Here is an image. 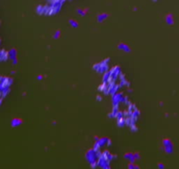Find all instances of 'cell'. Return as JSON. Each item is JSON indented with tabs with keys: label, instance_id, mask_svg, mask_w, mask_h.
I'll list each match as a JSON object with an SVG mask.
<instances>
[{
	"label": "cell",
	"instance_id": "cell-26",
	"mask_svg": "<svg viewBox=\"0 0 179 169\" xmlns=\"http://www.w3.org/2000/svg\"><path fill=\"white\" fill-rule=\"evenodd\" d=\"M42 79V76H38V80H41Z\"/></svg>",
	"mask_w": 179,
	"mask_h": 169
},
{
	"label": "cell",
	"instance_id": "cell-23",
	"mask_svg": "<svg viewBox=\"0 0 179 169\" xmlns=\"http://www.w3.org/2000/svg\"><path fill=\"white\" fill-rule=\"evenodd\" d=\"M133 155H134L135 159H140V154H139V153H134Z\"/></svg>",
	"mask_w": 179,
	"mask_h": 169
},
{
	"label": "cell",
	"instance_id": "cell-14",
	"mask_svg": "<svg viewBox=\"0 0 179 169\" xmlns=\"http://www.w3.org/2000/svg\"><path fill=\"white\" fill-rule=\"evenodd\" d=\"M118 108H115V107H113V108H112V111L111 112V114H109V116H108L111 117V118H116V116H117V114H118Z\"/></svg>",
	"mask_w": 179,
	"mask_h": 169
},
{
	"label": "cell",
	"instance_id": "cell-18",
	"mask_svg": "<svg viewBox=\"0 0 179 169\" xmlns=\"http://www.w3.org/2000/svg\"><path fill=\"white\" fill-rule=\"evenodd\" d=\"M69 24L73 27H78V23L75 21V20H73V19H71V20H69Z\"/></svg>",
	"mask_w": 179,
	"mask_h": 169
},
{
	"label": "cell",
	"instance_id": "cell-7",
	"mask_svg": "<svg viewBox=\"0 0 179 169\" xmlns=\"http://www.w3.org/2000/svg\"><path fill=\"white\" fill-rule=\"evenodd\" d=\"M102 156L104 158H105L109 162L112 161V160L116 158V156H114L113 154H112V153H111L110 152H108V151H104V152H102Z\"/></svg>",
	"mask_w": 179,
	"mask_h": 169
},
{
	"label": "cell",
	"instance_id": "cell-13",
	"mask_svg": "<svg viewBox=\"0 0 179 169\" xmlns=\"http://www.w3.org/2000/svg\"><path fill=\"white\" fill-rule=\"evenodd\" d=\"M10 93V87H4L3 88V90L1 91V96H2V98L3 97H6L7 96L8 94Z\"/></svg>",
	"mask_w": 179,
	"mask_h": 169
},
{
	"label": "cell",
	"instance_id": "cell-8",
	"mask_svg": "<svg viewBox=\"0 0 179 169\" xmlns=\"http://www.w3.org/2000/svg\"><path fill=\"white\" fill-rule=\"evenodd\" d=\"M8 58H9L8 52L6 51L5 49L0 50V62H5V61H6Z\"/></svg>",
	"mask_w": 179,
	"mask_h": 169
},
{
	"label": "cell",
	"instance_id": "cell-6",
	"mask_svg": "<svg viewBox=\"0 0 179 169\" xmlns=\"http://www.w3.org/2000/svg\"><path fill=\"white\" fill-rule=\"evenodd\" d=\"M163 146L165 148V151L168 153H171L173 152V146H172V143L169 141V139H164L163 140Z\"/></svg>",
	"mask_w": 179,
	"mask_h": 169
},
{
	"label": "cell",
	"instance_id": "cell-29",
	"mask_svg": "<svg viewBox=\"0 0 179 169\" xmlns=\"http://www.w3.org/2000/svg\"><path fill=\"white\" fill-rule=\"evenodd\" d=\"M0 42H1V40H0Z\"/></svg>",
	"mask_w": 179,
	"mask_h": 169
},
{
	"label": "cell",
	"instance_id": "cell-28",
	"mask_svg": "<svg viewBox=\"0 0 179 169\" xmlns=\"http://www.w3.org/2000/svg\"><path fill=\"white\" fill-rule=\"evenodd\" d=\"M78 12L80 13V15H83V12H82V11H78Z\"/></svg>",
	"mask_w": 179,
	"mask_h": 169
},
{
	"label": "cell",
	"instance_id": "cell-24",
	"mask_svg": "<svg viewBox=\"0 0 179 169\" xmlns=\"http://www.w3.org/2000/svg\"><path fill=\"white\" fill-rule=\"evenodd\" d=\"M158 167H159V168H163V167H164V166L162 165V164H159V165H158Z\"/></svg>",
	"mask_w": 179,
	"mask_h": 169
},
{
	"label": "cell",
	"instance_id": "cell-10",
	"mask_svg": "<svg viewBox=\"0 0 179 169\" xmlns=\"http://www.w3.org/2000/svg\"><path fill=\"white\" fill-rule=\"evenodd\" d=\"M118 48L122 50V51H125V52H130L131 51V49H130V47L128 46L127 44H125V43H120Z\"/></svg>",
	"mask_w": 179,
	"mask_h": 169
},
{
	"label": "cell",
	"instance_id": "cell-5",
	"mask_svg": "<svg viewBox=\"0 0 179 169\" xmlns=\"http://www.w3.org/2000/svg\"><path fill=\"white\" fill-rule=\"evenodd\" d=\"M8 55H9V58L12 61V64L16 65L18 64L17 60V51L15 49H12L10 51H8Z\"/></svg>",
	"mask_w": 179,
	"mask_h": 169
},
{
	"label": "cell",
	"instance_id": "cell-21",
	"mask_svg": "<svg viewBox=\"0 0 179 169\" xmlns=\"http://www.w3.org/2000/svg\"><path fill=\"white\" fill-rule=\"evenodd\" d=\"M133 163L129 164V165H128V168H138L139 167H137V166H133Z\"/></svg>",
	"mask_w": 179,
	"mask_h": 169
},
{
	"label": "cell",
	"instance_id": "cell-3",
	"mask_svg": "<svg viewBox=\"0 0 179 169\" xmlns=\"http://www.w3.org/2000/svg\"><path fill=\"white\" fill-rule=\"evenodd\" d=\"M111 73V78H112V81H116L117 79H120V77L122 74L121 69L120 66H114L113 68H112L111 70H109Z\"/></svg>",
	"mask_w": 179,
	"mask_h": 169
},
{
	"label": "cell",
	"instance_id": "cell-27",
	"mask_svg": "<svg viewBox=\"0 0 179 169\" xmlns=\"http://www.w3.org/2000/svg\"><path fill=\"white\" fill-rule=\"evenodd\" d=\"M3 79H4V77H0V83L3 81Z\"/></svg>",
	"mask_w": 179,
	"mask_h": 169
},
{
	"label": "cell",
	"instance_id": "cell-25",
	"mask_svg": "<svg viewBox=\"0 0 179 169\" xmlns=\"http://www.w3.org/2000/svg\"><path fill=\"white\" fill-rule=\"evenodd\" d=\"M101 99H102V97H101V96H97V100L100 101Z\"/></svg>",
	"mask_w": 179,
	"mask_h": 169
},
{
	"label": "cell",
	"instance_id": "cell-9",
	"mask_svg": "<svg viewBox=\"0 0 179 169\" xmlns=\"http://www.w3.org/2000/svg\"><path fill=\"white\" fill-rule=\"evenodd\" d=\"M112 81V78H111V73L110 71H106L105 73H104V78H103V83L104 84H108Z\"/></svg>",
	"mask_w": 179,
	"mask_h": 169
},
{
	"label": "cell",
	"instance_id": "cell-1",
	"mask_svg": "<svg viewBox=\"0 0 179 169\" xmlns=\"http://www.w3.org/2000/svg\"><path fill=\"white\" fill-rule=\"evenodd\" d=\"M109 63H110V59L106 58L104 61H102L101 63L98 64H95L93 66V69L96 70L98 73H105L106 71L109 70Z\"/></svg>",
	"mask_w": 179,
	"mask_h": 169
},
{
	"label": "cell",
	"instance_id": "cell-22",
	"mask_svg": "<svg viewBox=\"0 0 179 169\" xmlns=\"http://www.w3.org/2000/svg\"><path fill=\"white\" fill-rule=\"evenodd\" d=\"M166 20H167V22L169 24H172V23H173V22H172V21H173V19H172L171 18L168 17L167 19H166Z\"/></svg>",
	"mask_w": 179,
	"mask_h": 169
},
{
	"label": "cell",
	"instance_id": "cell-15",
	"mask_svg": "<svg viewBox=\"0 0 179 169\" xmlns=\"http://www.w3.org/2000/svg\"><path fill=\"white\" fill-rule=\"evenodd\" d=\"M118 125H119L120 127H123V126H125V125H126V121H125V118L118 120Z\"/></svg>",
	"mask_w": 179,
	"mask_h": 169
},
{
	"label": "cell",
	"instance_id": "cell-19",
	"mask_svg": "<svg viewBox=\"0 0 179 169\" xmlns=\"http://www.w3.org/2000/svg\"><path fill=\"white\" fill-rule=\"evenodd\" d=\"M60 35H61V32H60V31H56V32L55 33V35H54V38H55V39H58V38L60 37Z\"/></svg>",
	"mask_w": 179,
	"mask_h": 169
},
{
	"label": "cell",
	"instance_id": "cell-20",
	"mask_svg": "<svg viewBox=\"0 0 179 169\" xmlns=\"http://www.w3.org/2000/svg\"><path fill=\"white\" fill-rule=\"evenodd\" d=\"M130 129H131V130H132V131H133V132L137 131V127H136V125H135V124L131 125V126H130Z\"/></svg>",
	"mask_w": 179,
	"mask_h": 169
},
{
	"label": "cell",
	"instance_id": "cell-11",
	"mask_svg": "<svg viewBox=\"0 0 179 169\" xmlns=\"http://www.w3.org/2000/svg\"><path fill=\"white\" fill-rule=\"evenodd\" d=\"M11 124H12V127H14V128L18 127V126H20L22 124V120L21 119H18V118H15V119L12 120Z\"/></svg>",
	"mask_w": 179,
	"mask_h": 169
},
{
	"label": "cell",
	"instance_id": "cell-17",
	"mask_svg": "<svg viewBox=\"0 0 179 169\" xmlns=\"http://www.w3.org/2000/svg\"><path fill=\"white\" fill-rule=\"evenodd\" d=\"M124 113L123 112H118V114H117V116H116V118L118 119V120H120V119H123L124 118Z\"/></svg>",
	"mask_w": 179,
	"mask_h": 169
},
{
	"label": "cell",
	"instance_id": "cell-4",
	"mask_svg": "<svg viewBox=\"0 0 179 169\" xmlns=\"http://www.w3.org/2000/svg\"><path fill=\"white\" fill-rule=\"evenodd\" d=\"M98 167H101V168H110V162L102 156V153H101V156L98 158Z\"/></svg>",
	"mask_w": 179,
	"mask_h": 169
},
{
	"label": "cell",
	"instance_id": "cell-12",
	"mask_svg": "<svg viewBox=\"0 0 179 169\" xmlns=\"http://www.w3.org/2000/svg\"><path fill=\"white\" fill-rule=\"evenodd\" d=\"M124 157H125V158L127 159L130 163H134V161L136 160L133 153H127V154H125Z\"/></svg>",
	"mask_w": 179,
	"mask_h": 169
},
{
	"label": "cell",
	"instance_id": "cell-2",
	"mask_svg": "<svg viewBox=\"0 0 179 169\" xmlns=\"http://www.w3.org/2000/svg\"><path fill=\"white\" fill-rule=\"evenodd\" d=\"M101 156V152L99 151H95L94 149H92L88 151L86 153V159L87 161L90 163V165L92 163L98 162V158Z\"/></svg>",
	"mask_w": 179,
	"mask_h": 169
},
{
	"label": "cell",
	"instance_id": "cell-16",
	"mask_svg": "<svg viewBox=\"0 0 179 169\" xmlns=\"http://www.w3.org/2000/svg\"><path fill=\"white\" fill-rule=\"evenodd\" d=\"M106 18H107V15H106V14H102V15L98 16V21H99V22H102V21H104Z\"/></svg>",
	"mask_w": 179,
	"mask_h": 169
}]
</instances>
